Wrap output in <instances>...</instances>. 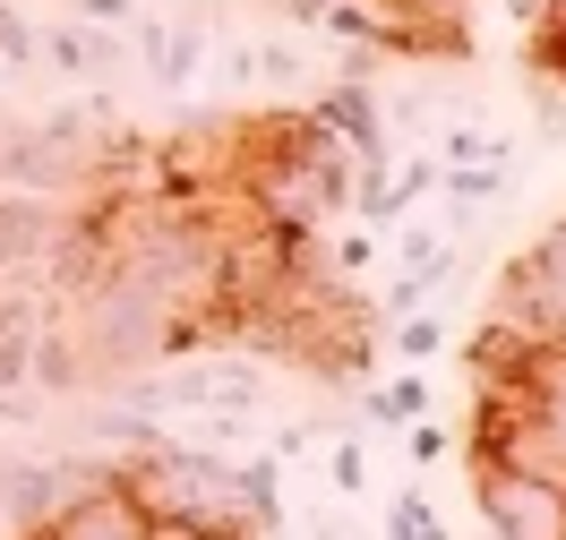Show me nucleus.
Instances as JSON below:
<instances>
[{"mask_svg":"<svg viewBox=\"0 0 566 540\" xmlns=\"http://www.w3.org/2000/svg\"><path fill=\"white\" fill-rule=\"evenodd\" d=\"M438 189L455 207H490L497 189H506V163H438Z\"/></svg>","mask_w":566,"mask_h":540,"instance_id":"10","label":"nucleus"},{"mask_svg":"<svg viewBox=\"0 0 566 540\" xmlns=\"http://www.w3.org/2000/svg\"><path fill=\"white\" fill-rule=\"evenodd\" d=\"M27 540H43V532H27Z\"/></svg>","mask_w":566,"mask_h":540,"instance_id":"19","label":"nucleus"},{"mask_svg":"<svg viewBox=\"0 0 566 540\" xmlns=\"http://www.w3.org/2000/svg\"><path fill=\"white\" fill-rule=\"evenodd\" d=\"M532 27H541V35H532V70L566 86V0H541V18H532Z\"/></svg>","mask_w":566,"mask_h":540,"instance_id":"11","label":"nucleus"},{"mask_svg":"<svg viewBox=\"0 0 566 540\" xmlns=\"http://www.w3.org/2000/svg\"><path fill=\"white\" fill-rule=\"evenodd\" d=\"M310 120H318L326 138L344 146L353 163H387V129H378V95L360 86V77H344V86H326L318 104H310Z\"/></svg>","mask_w":566,"mask_h":540,"instance_id":"5","label":"nucleus"},{"mask_svg":"<svg viewBox=\"0 0 566 540\" xmlns=\"http://www.w3.org/2000/svg\"><path fill=\"white\" fill-rule=\"evenodd\" d=\"M70 207L35 198V189H0V275H43L52 250L70 241Z\"/></svg>","mask_w":566,"mask_h":540,"instance_id":"4","label":"nucleus"},{"mask_svg":"<svg viewBox=\"0 0 566 540\" xmlns=\"http://www.w3.org/2000/svg\"><path fill=\"white\" fill-rule=\"evenodd\" d=\"M438 343H447V326H438V318H403V326H395V352H403V360H429Z\"/></svg>","mask_w":566,"mask_h":540,"instance_id":"14","label":"nucleus"},{"mask_svg":"<svg viewBox=\"0 0 566 540\" xmlns=\"http://www.w3.org/2000/svg\"><path fill=\"white\" fill-rule=\"evenodd\" d=\"M86 480H104V464L77 472V464L18 455V464H0V515H9V523H18V540H27V532H43V523H52V515H61V506H70Z\"/></svg>","mask_w":566,"mask_h":540,"instance_id":"3","label":"nucleus"},{"mask_svg":"<svg viewBox=\"0 0 566 540\" xmlns=\"http://www.w3.org/2000/svg\"><path fill=\"white\" fill-rule=\"evenodd\" d=\"M403 9H429V18H463L472 0H403Z\"/></svg>","mask_w":566,"mask_h":540,"instance_id":"18","label":"nucleus"},{"mask_svg":"<svg viewBox=\"0 0 566 540\" xmlns=\"http://www.w3.org/2000/svg\"><path fill=\"white\" fill-rule=\"evenodd\" d=\"M70 9L86 27H129V18H138V0H70Z\"/></svg>","mask_w":566,"mask_h":540,"instance_id":"15","label":"nucleus"},{"mask_svg":"<svg viewBox=\"0 0 566 540\" xmlns=\"http://www.w3.org/2000/svg\"><path fill=\"white\" fill-rule=\"evenodd\" d=\"M360 412H369V421H387V430H403V421H421V412H429V378H395V387H369V395H360Z\"/></svg>","mask_w":566,"mask_h":540,"instance_id":"9","label":"nucleus"},{"mask_svg":"<svg viewBox=\"0 0 566 540\" xmlns=\"http://www.w3.org/2000/svg\"><path fill=\"white\" fill-rule=\"evenodd\" d=\"M438 163H506V138H490V129H447V138H438Z\"/></svg>","mask_w":566,"mask_h":540,"instance_id":"13","label":"nucleus"},{"mask_svg":"<svg viewBox=\"0 0 566 540\" xmlns=\"http://www.w3.org/2000/svg\"><path fill=\"white\" fill-rule=\"evenodd\" d=\"M472 489H481V515H490L497 540H566V480L481 455V464H472Z\"/></svg>","mask_w":566,"mask_h":540,"instance_id":"1","label":"nucleus"},{"mask_svg":"<svg viewBox=\"0 0 566 540\" xmlns=\"http://www.w3.org/2000/svg\"><path fill=\"white\" fill-rule=\"evenodd\" d=\"M43 61L61 77H104L112 61H120V43H112V27H52V35L35 43Z\"/></svg>","mask_w":566,"mask_h":540,"instance_id":"7","label":"nucleus"},{"mask_svg":"<svg viewBox=\"0 0 566 540\" xmlns=\"http://www.w3.org/2000/svg\"><path fill=\"white\" fill-rule=\"evenodd\" d=\"M27 343H35V335H0V412H9V421H35L43 412L35 369H27Z\"/></svg>","mask_w":566,"mask_h":540,"instance_id":"8","label":"nucleus"},{"mask_svg":"<svg viewBox=\"0 0 566 540\" xmlns=\"http://www.w3.org/2000/svg\"><path fill=\"white\" fill-rule=\"evenodd\" d=\"M335 489H353V498L369 489V464H360V446H353V437L335 446Z\"/></svg>","mask_w":566,"mask_h":540,"instance_id":"16","label":"nucleus"},{"mask_svg":"<svg viewBox=\"0 0 566 540\" xmlns=\"http://www.w3.org/2000/svg\"><path fill=\"white\" fill-rule=\"evenodd\" d=\"M387 540H447V532H438V515H429V498H421V489H403V498L387 506Z\"/></svg>","mask_w":566,"mask_h":540,"instance_id":"12","label":"nucleus"},{"mask_svg":"<svg viewBox=\"0 0 566 540\" xmlns=\"http://www.w3.org/2000/svg\"><path fill=\"white\" fill-rule=\"evenodd\" d=\"M138 52H146V70H155V86H189L198 61H207V27H189V18H146Z\"/></svg>","mask_w":566,"mask_h":540,"instance_id":"6","label":"nucleus"},{"mask_svg":"<svg viewBox=\"0 0 566 540\" xmlns=\"http://www.w3.org/2000/svg\"><path fill=\"white\" fill-rule=\"evenodd\" d=\"M497 326H515L524 343H566V223L541 232V250L524 266H506V284H497Z\"/></svg>","mask_w":566,"mask_h":540,"instance_id":"2","label":"nucleus"},{"mask_svg":"<svg viewBox=\"0 0 566 540\" xmlns=\"http://www.w3.org/2000/svg\"><path fill=\"white\" fill-rule=\"evenodd\" d=\"M412 464H447V430L438 421H412Z\"/></svg>","mask_w":566,"mask_h":540,"instance_id":"17","label":"nucleus"}]
</instances>
